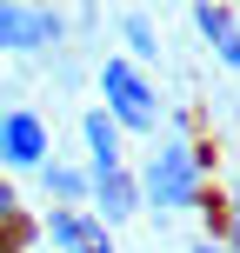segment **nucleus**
Returning a JSON list of instances; mask_svg holds the SVG:
<instances>
[{
	"instance_id": "f257e3e1",
	"label": "nucleus",
	"mask_w": 240,
	"mask_h": 253,
	"mask_svg": "<svg viewBox=\"0 0 240 253\" xmlns=\"http://www.w3.org/2000/svg\"><path fill=\"white\" fill-rule=\"evenodd\" d=\"M207 180H214V167L187 133L160 140L147 153V167H140V187H147L153 213H207Z\"/></svg>"
},
{
	"instance_id": "f03ea898",
	"label": "nucleus",
	"mask_w": 240,
	"mask_h": 253,
	"mask_svg": "<svg viewBox=\"0 0 240 253\" xmlns=\"http://www.w3.org/2000/svg\"><path fill=\"white\" fill-rule=\"evenodd\" d=\"M94 87H100V107L127 126V133H160V93H153V80L140 74L134 53H107L100 74H94Z\"/></svg>"
},
{
	"instance_id": "7ed1b4c3",
	"label": "nucleus",
	"mask_w": 240,
	"mask_h": 253,
	"mask_svg": "<svg viewBox=\"0 0 240 253\" xmlns=\"http://www.w3.org/2000/svg\"><path fill=\"white\" fill-rule=\"evenodd\" d=\"M60 34H67V20H60V7H47V0H0V47L7 53H47V47H60Z\"/></svg>"
},
{
	"instance_id": "20e7f679",
	"label": "nucleus",
	"mask_w": 240,
	"mask_h": 253,
	"mask_svg": "<svg viewBox=\"0 0 240 253\" xmlns=\"http://www.w3.org/2000/svg\"><path fill=\"white\" fill-rule=\"evenodd\" d=\"M0 160H7V173H40L53 160V126L34 107H7L0 114Z\"/></svg>"
},
{
	"instance_id": "39448f33",
	"label": "nucleus",
	"mask_w": 240,
	"mask_h": 253,
	"mask_svg": "<svg viewBox=\"0 0 240 253\" xmlns=\"http://www.w3.org/2000/svg\"><path fill=\"white\" fill-rule=\"evenodd\" d=\"M40 233L60 253H114V227H107L94 207H47V213H40Z\"/></svg>"
},
{
	"instance_id": "423d86ee",
	"label": "nucleus",
	"mask_w": 240,
	"mask_h": 253,
	"mask_svg": "<svg viewBox=\"0 0 240 253\" xmlns=\"http://www.w3.org/2000/svg\"><path fill=\"white\" fill-rule=\"evenodd\" d=\"M140 207H147V187H140L134 167H120V173H94V213H100L107 227H127Z\"/></svg>"
},
{
	"instance_id": "0eeeda50",
	"label": "nucleus",
	"mask_w": 240,
	"mask_h": 253,
	"mask_svg": "<svg viewBox=\"0 0 240 253\" xmlns=\"http://www.w3.org/2000/svg\"><path fill=\"white\" fill-rule=\"evenodd\" d=\"M80 140H87V167L94 173H120L127 167V126L107 114V107H87V114H80Z\"/></svg>"
},
{
	"instance_id": "6e6552de",
	"label": "nucleus",
	"mask_w": 240,
	"mask_h": 253,
	"mask_svg": "<svg viewBox=\"0 0 240 253\" xmlns=\"http://www.w3.org/2000/svg\"><path fill=\"white\" fill-rule=\"evenodd\" d=\"M40 193H47V207H94V167L47 160L40 167Z\"/></svg>"
},
{
	"instance_id": "1a4fd4ad",
	"label": "nucleus",
	"mask_w": 240,
	"mask_h": 253,
	"mask_svg": "<svg viewBox=\"0 0 240 253\" xmlns=\"http://www.w3.org/2000/svg\"><path fill=\"white\" fill-rule=\"evenodd\" d=\"M193 27H200V40L214 47V40H227L240 27V13H234V0H193Z\"/></svg>"
},
{
	"instance_id": "9d476101",
	"label": "nucleus",
	"mask_w": 240,
	"mask_h": 253,
	"mask_svg": "<svg viewBox=\"0 0 240 253\" xmlns=\"http://www.w3.org/2000/svg\"><path fill=\"white\" fill-rule=\"evenodd\" d=\"M120 40H127V53H134V60H160V34H153L147 13H127V20H120Z\"/></svg>"
},
{
	"instance_id": "9b49d317",
	"label": "nucleus",
	"mask_w": 240,
	"mask_h": 253,
	"mask_svg": "<svg viewBox=\"0 0 240 253\" xmlns=\"http://www.w3.org/2000/svg\"><path fill=\"white\" fill-rule=\"evenodd\" d=\"M207 53H214V60L227 67V74H240V27H234L227 40H214V47H207Z\"/></svg>"
},
{
	"instance_id": "f8f14e48",
	"label": "nucleus",
	"mask_w": 240,
	"mask_h": 253,
	"mask_svg": "<svg viewBox=\"0 0 240 253\" xmlns=\"http://www.w3.org/2000/svg\"><path fill=\"white\" fill-rule=\"evenodd\" d=\"M187 253H234L227 240H200V247H187Z\"/></svg>"
},
{
	"instance_id": "ddd939ff",
	"label": "nucleus",
	"mask_w": 240,
	"mask_h": 253,
	"mask_svg": "<svg viewBox=\"0 0 240 253\" xmlns=\"http://www.w3.org/2000/svg\"><path fill=\"white\" fill-rule=\"evenodd\" d=\"M234 13H240V0H234Z\"/></svg>"
},
{
	"instance_id": "4468645a",
	"label": "nucleus",
	"mask_w": 240,
	"mask_h": 253,
	"mask_svg": "<svg viewBox=\"0 0 240 253\" xmlns=\"http://www.w3.org/2000/svg\"><path fill=\"white\" fill-rule=\"evenodd\" d=\"M234 253H240V247H234Z\"/></svg>"
}]
</instances>
